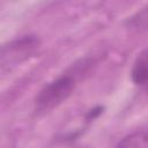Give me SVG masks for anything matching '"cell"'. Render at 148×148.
Returning <instances> with one entry per match:
<instances>
[{
    "mask_svg": "<svg viewBox=\"0 0 148 148\" xmlns=\"http://www.w3.org/2000/svg\"><path fill=\"white\" fill-rule=\"evenodd\" d=\"M131 79L135 86L148 91V50L142 51L135 58L131 69Z\"/></svg>",
    "mask_w": 148,
    "mask_h": 148,
    "instance_id": "3957f363",
    "label": "cell"
},
{
    "mask_svg": "<svg viewBox=\"0 0 148 148\" xmlns=\"http://www.w3.org/2000/svg\"><path fill=\"white\" fill-rule=\"evenodd\" d=\"M116 147H136V148H147L148 147V131L146 130H139L134 131L124 138H121L117 143Z\"/></svg>",
    "mask_w": 148,
    "mask_h": 148,
    "instance_id": "277c9868",
    "label": "cell"
},
{
    "mask_svg": "<svg viewBox=\"0 0 148 148\" xmlns=\"http://www.w3.org/2000/svg\"><path fill=\"white\" fill-rule=\"evenodd\" d=\"M94 64L91 59H81L65 73L60 74L46 83L35 97V110L38 113L50 112L68 99L77 86V81L83 73Z\"/></svg>",
    "mask_w": 148,
    "mask_h": 148,
    "instance_id": "6da1fadb",
    "label": "cell"
},
{
    "mask_svg": "<svg viewBox=\"0 0 148 148\" xmlns=\"http://www.w3.org/2000/svg\"><path fill=\"white\" fill-rule=\"evenodd\" d=\"M40 44V38L34 34L20 36L3 44L0 53L1 72H10L13 68L29 60L37 53Z\"/></svg>",
    "mask_w": 148,
    "mask_h": 148,
    "instance_id": "7a4b0ae2",
    "label": "cell"
},
{
    "mask_svg": "<svg viewBox=\"0 0 148 148\" xmlns=\"http://www.w3.org/2000/svg\"><path fill=\"white\" fill-rule=\"evenodd\" d=\"M125 25L128 29L142 30L148 28V6L138 10L134 15L125 21Z\"/></svg>",
    "mask_w": 148,
    "mask_h": 148,
    "instance_id": "5b68a950",
    "label": "cell"
}]
</instances>
